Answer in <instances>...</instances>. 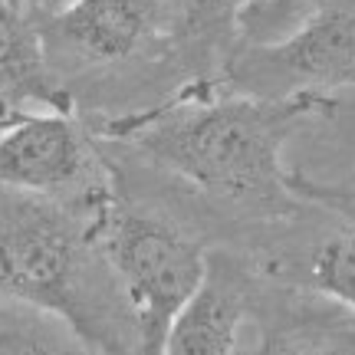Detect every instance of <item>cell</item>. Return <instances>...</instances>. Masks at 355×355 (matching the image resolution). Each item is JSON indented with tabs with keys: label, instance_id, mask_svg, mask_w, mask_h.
Segmentation results:
<instances>
[{
	"label": "cell",
	"instance_id": "cell-1",
	"mask_svg": "<svg viewBox=\"0 0 355 355\" xmlns=\"http://www.w3.org/2000/svg\"><path fill=\"white\" fill-rule=\"evenodd\" d=\"M336 109L329 92L293 96H181L155 112L115 122L148 162L211 198L247 207H283L290 175L283 148L300 125Z\"/></svg>",
	"mask_w": 355,
	"mask_h": 355
},
{
	"label": "cell",
	"instance_id": "cell-2",
	"mask_svg": "<svg viewBox=\"0 0 355 355\" xmlns=\"http://www.w3.org/2000/svg\"><path fill=\"white\" fill-rule=\"evenodd\" d=\"M89 241L125 300L141 352H162L171 319L198 290L207 250L165 217L132 211L109 194L89 207Z\"/></svg>",
	"mask_w": 355,
	"mask_h": 355
},
{
	"label": "cell",
	"instance_id": "cell-3",
	"mask_svg": "<svg viewBox=\"0 0 355 355\" xmlns=\"http://www.w3.org/2000/svg\"><path fill=\"white\" fill-rule=\"evenodd\" d=\"M89 230L46 198L0 220V300L60 319L83 349H119L89 303Z\"/></svg>",
	"mask_w": 355,
	"mask_h": 355
},
{
	"label": "cell",
	"instance_id": "cell-4",
	"mask_svg": "<svg viewBox=\"0 0 355 355\" xmlns=\"http://www.w3.org/2000/svg\"><path fill=\"white\" fill-rule=\"evenodd\" d=\"M230 76L241 92L293 96L355 86V0L309 10L290 33L247 43Z\"/></svg>",
	"mask_w": 355,
	"mask_h": 355
},
{
	"label": "cell",
	"instance_id": "cell-5",
	"mask_svg": "<svg viewBox=\"0 0 355 355\" xmlns=\"http://www.w3.org/2000/svg\"><path fill=\"white\" fill-rule=\"evenodd\" d=\"M0 128V188L30 198H66L83 191L99 201L105 191L96 184V155L86 132L69 109L3 115Z\"/></svg>",
	"mask_w": 355,
	"mask_h": 355
},
{
	"label": "cell",
	"instance_id": "cell-6",
	"mask_svg": "<svg viewBox=\"0 0 355 355\" xmlns=\"http://www.w3.org/2000/svg\"><path fill=\"white\" fill-rule=\"evenodd\" d=\"M250 303V277L227 254H207L204 277L171 319L165 349L171 355H230L241 349Z\"/></svg>",
	"mask_w": 355,
	"mask_h": 355
},
{
	"label": "cell",
	"instance_id": "cell-7",
	"mask_svg": "<svg viewBox=\"0 0 355 355\" xmlns=\"http://www.w3.org/2000/svg\"><path fill=\"white\" fill-rule=\"evenodd\" d=\"M162 20V0H73L40 20V37L63 50L115 63L139 50Z\"/></svg>",
	"mask_w": 355,
	"mask_h": 355
},
{
	"label": "cell",
	"instance_id": "cell-8",
	"mask_svg": "<svg viewBox=\"0 0 355 355\" xmlns=\"http://www.w3.org/2000/svg\"><path fill=\"white\" fill-rule=\"evenodd\" d=\"M30 102L43 109H69V96L50 79L40 26L10 0H0V112L10 115Z\"/></svg>",
	"mask_w": 355,
	"mask_h": 355
},
{
	"label": "cell",
	"instance_id": "cell-9",
	"mask_svg": "<svg viewBox=\"0 0 355 355\" xmlns=\"http://www.w3.org/2000/svg\"><path fill=\"white\" fill-rule=\"evenodd\" d=\"M309 283L322 296L355 309V227L322 243L309 263Z\"/></svg>",
	"mask_w": 355,
	"mask_h": 355
},
{
	"label": "cell",
	"instance_id": "cell-10",
	"mask_svg": "<svg viewBox=\"0 0 355 355\" xmlns=\"http://www.w3.org/2000/svg\"><path fill=\"white\" fill-rule=\"evenodd\" d=\"M309 10L316 0H237V24L247 43H266L290 33Z\"/></svg>",
	"mask_w": 355,
	"mask_h": 355
},
{
	"label": "cell",
	"instance_id": "cell-11",
	"mask_svg": "<svg viewBox=\"0 0 355 355\" xmlns=\"http://www.w3.org/2000/svg\"><path fill=\"white\" fill-rule=\"evenodd\" d=\"M13 7L20 13H26L33 24H40V20H46V17H53L56 10H63V7H69L73 0H10Z\"/></svg>",
	"mask_w": 355,
	"mask_h": 355
},
{
	"label": "cell",
	"instance_id": "cell-12",
	"mask_svg": "<svg viewBox=\"0 0 355 355\" xmlns=\"http://www.w3.org/2000/svg\"><path fill=\"white\" fill-rule=\"evenodd\" d=\"M191 3V10L194 13H211V10H224V7H234L237 0H188Z\"/></svg>",
	"mask_w": 355,
	"mask_h": 355
},
{
	"label": "cell",
	"instance_id": "cell-13",
	"mask_svg": "<svg viewBox=\"0 0 355 355\" xmlns=\"http://www.w3.org/2000/svg\"><path fill=\"white\" fill-rule=\"evenodd\" d=\"M352 201H355V198H352Z\"/></svg>",
	"mask_w": 355,
	"mask_h": 355
}]
</instances>
